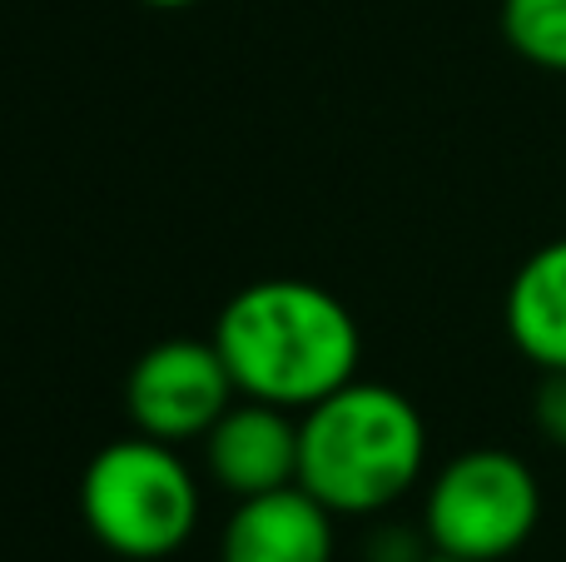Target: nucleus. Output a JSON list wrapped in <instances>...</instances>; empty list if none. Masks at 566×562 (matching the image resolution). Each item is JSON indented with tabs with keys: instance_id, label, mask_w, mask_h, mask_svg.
<instances>
[{
	"instance_id": "obj_6",
	"label": "nucleus",
	"mask_w": 566,
	"mask_h": 562,
	"mask_svg": "<svg viewBox=\"0 0 566 562\" xmlns=\"http://www.w3.org/2000/svg\"><path fill=\"white\" fill-rule=\"evenodd\" d=\"M199 444H205L209 478L234 498H259L298 483V418L279 404L234 398Z\"/></svg>"
},
{
	"instance_id": "obj_5",
	"label": "nucleus",
	"mask_w": 566,
	"mask_h": 562,
	"mask_svg": "<svg viewBox=\"0 0 566 562\" xmlns=\"http://www.w3.org/2000/svg\"><path fill=\"white\" fill-rule=\"evenodd\" d=\"M234 398V374L214 339H159L135 358L125 378V408L135 434L175 448L205 438Z\"/></svg>"
},
{
	"instance_id": "obj_3",
	"label": "nucleus",
	"mask_w": 566,
	"mask_h": 562,
	"mask_svg": "<svg viewBox=\"0 0 566 562\" xmlns=\"http://www.w3.org/2000/svg\"><path fill=\"white\" fill-rule=\"evenodd\" d=\"M80 518L90 538L129 562H159L195 538L199 478L175 444L129 434L105 444L80 478Z\"/></svg>"
},
{
	"instance_id": "obj_11",
	"label": "nucleus",
	"mask_w": 566,
	"mask_h": 562,
	"mask_svg": "<svg viewBox=\"0 0 566 562\" xmlns=\"http://www.w3.org/2000/svg\"><path fill=\"white\" fill-rule=\"evenodd\" d=\"M145 6H155V10H189V6H199V0H145Z\"/></svg>"
},
{
	"instance_id": "obj_4",
	"label": "nucleus",
	"mask_w": 566,
	"mask_h": 562,
	"mask_svg": "<svg viewBox=\"0 0 566 562\" xmlns=\"http://www.w3.org/2000/svg\"><path fill=\"white\" fill-rule=\"evenodd\" d=\"M542 523V483L527 458L507 448H468L438 468L428 483L422 533L432 553L502 562L512 558Z\"/></svg>"
},
{
	"instance_id": "obj_1",
	"label": "nucleus",
	"mask_w": 566,
	"mask_h": 562,
	"mask_svg": "<svg viewBox=\"0 0 566 562\" xmlns=\"http://www.w3.org/2000/svg\"><path fill=\"white\" fill-rule=\"evenodd\" d=\"M214 348L239 398L303 414L358 378L363 334L353 309L308 279H254L214 319Z\"/></svg>"
},
{
	"instance_id": "obj_10",
	"label": "nucleus",
	"mask_w": 566,
	"mask_h": 562,
	"mask_svg": "<svg viewBox=\"0 0 566 562\" xmlns=\"http://www.w3.org/2000/svg\"><path fill=\"white\" fill-rule=\"evenodd\" d=\"M532 418H537V434L566 454V368H547L542 374L537 398H532Z\"/></svg>"
},
{
	"instance_id": "obj_2",
	"label": "nucleus",
	"mask_w": 566,
	"mask_h": 562,
	"mask_svg": "<svg viewBox=\"0 0 566 562\" xmlns=\"http://www.w3.org/2000/svg\"><path fill=\"white\" fill-rule=\"evenodd\" d=\"M428 468V424L388 384L353 378L298 414V483L328 513L373 518L408 498Z\"/></svg>"
},
{
	"instance_id": "obj_7",
	"label": "nucleus",
	"mask_w": 566,
	"mask_h": 562,
	"mask_svg": "<svg viewBox=\"0 0 566 562\" xmlns=\"http://www.w3.org/2000/svg\"><path fill=\"white\" fill-rule=\"evenodd\" d=\"M333 518L303 483L239 498L219 538V562H333Z\"/></svg>"
},
{
	"instance_id": "obj_8",
	"label": "nucleus",
	"mask_w": 566,
	"mask_h": 562,
	"mask_svg": "<svg viewBox=\"0 0 566 562\" xmlns=\"http://www.w3.org/2000/svg\"><path fill=\"white\" fill-rule=\"evenodd\" d=\"M507 339L517 344L522 358L547 374V368H566V235L547 239L522 259V269L507 284Z\"/></svg>"
},
{
	"instance_id": "obj_9",
	"label": "nucleus",
	"mask_w": 566,
	"mask_h": 562,
	"mask_svg": "<svg viewBox=\"0 0 566 562\" xmlns=\"http://www.w3.org/2000/svg\"><path fill=\"white\" fill-rule=\"evenodd\" d=\"M502 35L527 65L566 75V0H502Z\"/></svg>"
},
{
	"instance_id": "obj_12",
	"label": "nucleus",
	"mask_w": 566,
	"mask_h": 562,
	"mask_svg": "<svg viewBox=\"0 0 566 562\" xmlns=\"http://www.w3.org/2000/svg\"><path fill=\"white\" fill-rule=\"evenodd\" d=\"M422 562H468V558H448V553H428Z\"/></svg>"
}]
</instances>
